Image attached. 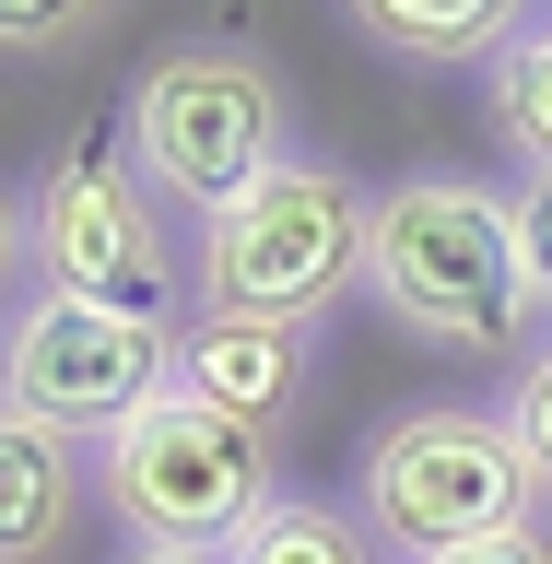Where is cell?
<instances>
[{
    "instance_id": "16",
    "label": "cell",
    "mask_w": 552,
    "mask_h": 564,
    "mask_svg": "<svg viewBox=\"0 0 552 564\" xmlns=\"http://www.w3.org/2000/svg\"><path fill=\"white\" fill-rule=\"evenodd\" d=\"M35 294V236H24V188H0V317Z\"/></svg>"
},
{
    "instance_id": "7",
    "label": "cell",
    "mask_w": 552,
    "mask_h": 564,
    "mask_svg": "<svg viewBox=\"0 0 552 564\" xmlns=\"http://www.w3.org/2000/svg\"><path fill=\"white\" fill-rule=\"evenodd\" d=\"M165 377H176V329H153V317L83 306V294H47V282L0 317V412L47 423L71 447H106Z\"/></svg>"
},
{
    "instance_id": "6",
    "label": "cell",
    "mask_w": 552,
    "mask_h": 564,
    "mask_svg": "<svg viewBox=\"0 0 552 564\" xmlns=\"http://www.w3.org/2000/svg\"><path fill=\"white\" fill-rule=\"evenodd\" d=\"M353 506L388 541V564H435L458 541H494V529L541 518V482L518 458V423L470 412V400H423V412H388L353 458Z\"/></svg>"
},
{
    "instance_id": "4",
    "label": "cell",
    "mask_w": 552,
    "mask_h": 564,
    "mask_svg": "<svg viewBox=\"0 0 552 564\" xmlns=\"http://www.w3.org/2000/svg\"><path fill=\"white\" fill-rule=\"evenodd\" d=\"M24 236H35V282L47 294H83V306L153 317V329H188L201 317V282H188V236L176 212L141 188L118 118L71 130L24 188Z\"/></svg>"
},
{
    "instance_id": "14",
    "label": "cell",
    "mask_w": 552,
    "mask_h": 564,
    "mask_svg": "<svg viewBox=\"0 0 552 564\" xmlns=\"http://www.w3.org/2000/svg\"><path fill=\"white\" fill-rule=\"evenodd\" d=\"M506 236H518L529 306L552 317V165H518V176H506Z\"/></svg>"
},
{
    "instance_id": "17",
    "label": "cell",
    "mask_w": 552,
    "mask_h": 564,
    "mask_svg": "<svg viewBox=\"0 0 552 564\" xmlns=\"http://www.w3.org/2000/svg\"><path fill=\"white\" fill-rule=\"evenodd\" d=\"M435 564H552V529L529 518V529H494V541H458V553H435Z\"/></svg>"
},
{
    "instance_id": "9",
    "label": "cell",
    "mask_w": 552,
    "mask_h": 564,
    "mask_svg": "<svg viewBox=\"0 0 552 564\" xmlns=\"http://www.w3.org/2000/svg\"><path fill=\"white\" fill-rule=\"evenodd\" d=\"M342 24L400 70H494L541 24V0H342Z\"/></svg>"
},
{
    "instance_id": "11",
    "label": "cell",
    "mask_w": 552,
    "mask_h": 564,
    "mask_svg": "<svg viewBox=\"0 0 552 564\" xmlns=\"http://www.w3.org/2000/svg\"><path fill=\"white\" fill-rule=\"evenodd\" d=\"M224 564H388V541L365 529V506H342V494H294V482H282L271 506L224 541Z\"/></svg>"
},
{
    "instance_id": "2",
    "label": "cell",
    "mask_w": 552,
    "mask_h": 564,
    "mask_svg": "<svg viewBox=\"0 0 552 564\" xmlns=\"http://www.w3.org/2000/svg\"><path fill=\"white\" fill-rule=\"evenodd\" d=\"M118 141H130L141 188L201 236L212 212H236L271 165H294V106H282V70L259 59V47H236V35H176L130 83Z\"/></svg>"
},
{
    "instance_id": "5",
    "label": "cell",
    "mask_w": 552,
    "mask_h": 564,
    "mask_svg": "<svg viewBox=\"0 0 552 564\" xmlns=\"http://www.w3.org/2000/svg\"><path fill=\"white\" fill-rule=\"evenodd\" d=\"M95 494L130 541H165V553H224L259 506L282 494V435L212 412L201 388H153L118 435L95 447Z\"/></svg>"
},
{
    "instance_id": "18",
    "label": "cell",
    "mask_w": 552,
    "mask_h": 564,
    "mask_svg": "<svg viewBox=\"0 0 552 564\" xmlns=\"http://www.w3.org/2000/svg\"><path fill=\"white\" fill-rule=\"evenodd\" d=\"M118 564H224V553H165V541H130Z\"/></svg>"
},
{
    "instance_id": "13",
    "label": "cell",
    "mask_w": 552,
    "mask_h": 564,
    "mask_svg": "<svg viewBox=\"0 0 552 564\" xmlns=\"http://www.w3.org/2000/svg\"><path fill=\"white\" fill-rule=\"evenodd\" d=\"M130 0H0V59H83L106 24H118Z\"/></svg>"
},
{
    "instance_id": "1",
    "label": "cell",
    "mask_w": 552,
    "mask_h": 564,
    "mask_svg": "<svg viewBox=\"0 0 552 564\" xmlns=\"http://www.w3.org/2000/svg\"><path fill=\"white\" fill-rule=\"evenodd\" d=\"M365 294L388 306V329L423 352H518L529 365V271L518 236H506V188L483 176H400L377 188V224H365Z\"/></svg>"
},
{
    "instance_id": "15",
    "label": "cell",
    "mask_w": 552,
    "mask_h": 564,
    "mask_svg": "<svg viewBox=\"0 0 552 564\" xmlns=\"http://www.w3.org/2000/svg\"><path fill=\"white\" fill-rule=\"evenodd\" d=\"M506 423H518V458H529V482H541V506H552V341L506 377Z\"/></svg>"
},
{
    "instance_id": "10",
    "label": "cell",
    "mask_w": 552,
    "mask_h": 564,
    "mask_svg": "<svg viewBox=\"0 0 552 564\" xmlns=\"http://www.w3.org/2000/svg\"><path fill=\"white\" fill-rule=\"evenodd\" d=\"M83 494H95V470H83L71 435L0 412V564H47L83 518Z\"/></svg>"
},
{
    "instance_id": "12",
    "label": "cell",
    "mask_w": 552,
    "mask_h": 564,
    "mask_svg": "<svg viewBox=\"0 0 552 564\" xmlns=\"http://www.w3.org/2000/svg\"><path fill=\"white\" fill-rule=\"evenodd\" d=\"M483 106H494V141H506L518 165H552V12L483 70Z\"/></svg>"
},
{
    "instance_id": "3",
    "label": "cell",
    "mask_w": 552,
    "mask_h": 564,
    "mask_svg": "<svg viewBox=\"0 0 552 564\" xmlns=\"http://www.w3.org/2000/svg\"><path fill=\"white\" fill-rule=\"evenodd\" d=\"M365 224H377V188L329 153H294L247 188L236 212H212L188 236V282H201V317H259V329H306L365 282Z\"/></svg>"
},
{
    "instance_id": "19",
    "label": "cell",
    "mask_w": 552,
    "mask_h": 564,
    "mask_svg": "<svg viewBox=\"0 0 552 564\" xmlns=\"http://www.w3.org/2000/svg\"><path fill=\"white\" fill-rule=\"evenodd\" d=\"M541 12H552V0H541Z\"/></svg>"
},
{
    "instance_id": "8",
    "label": "cell",
    "mask_w": 552,
    "mask_h": 564,
    "mask_svg": "<svg viewBox=\"0 0 552 564\" xmlns=\"http://www.w3.org/2000/svg\"><path fill=\"white\" fill-rule=\"evenodd\" d=\"M176 388H201L212 412H236V423H259V435H282V423L306 412V388H317V352H306V329L188 317V329H176Z\"/></svg>"
}]
</instances>
